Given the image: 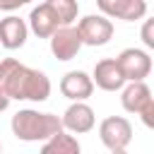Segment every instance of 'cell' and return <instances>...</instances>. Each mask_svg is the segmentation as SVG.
Masks as SVG:
<instances>
[{"instance_id":"cell-1","label":"cell","mask_w":154,"mask_h":154,"mask_svg":"<svg viewBox=\"0 0 154 154\" xmlns=\"http://www.w3.org/2000/svg\"><path fill=\"white\" fill-rule=\"evenodd\" d=\"M0 94L10 101H34L41 103L51 96V79L46 72L19 63L17 58L0 60Z\"/></svg>"},{"instance_id":"cell-2","label":"cell","mask_w":154,"mask_h":154,"mask_svg":"<svg viewBox=\"0 0 154 154\" xmlns=\"http://www.w3.org/2000/svg\"><path fill=\"white\" fill-rule=\"evenodd\" d=\"M12 135L22 142H43L58 130H63V120L55 113H41L34 108H22L12 116Z\"/></svg>"},{"instance_id":"cell-3","label":"cell","mask_w":154,"mask_h":154,"mask_svg":"<svg viewBox=\"0 0 154 154\" xmlns=\"http://www.w3.org/2000/svg\"><path fill=\"white\" fill-rule=\"evenodd\" d=\"M99 140L101 144L113 152V154H120L130 147L132 142V125L128 118L123 116H108L99 123Z\"/></svg>"},{"instance_id":"cell-4","label":"cell","mask_w":154,"mask_h":154,"mask_svg":"<svg viewBox=\"0 0 154 154\" xmlns=\"http://www.w3.org/2000/svg\"><path fill=\"white\" fill-rule=\"evenodd\" d=\"M113 22L106 14H87L77 22V34L82 46H106L113 38Z\"/></svg>"},{"instance_id":"cell-5","label":"cell","mask_w":154,"mask_h":154,"mask_svg":"<svg viewBox=\"0 0 154 154\" xmlns=\"http://www.w3.org/2000/svg\"><path fill=\"white\" fill-rule=\"evenodd\" d=\"M118 65L125 75V82H135V79H147L152 72V58L147 51L142 48H125L118 53Z\"/></svg>"},{"instance_id":"cell-6","label":"cell","mask_w":154,"mask_h":154,"mask_svg":"<svg viewBox=\"0 0 154 154\" xmlns=\"http://www.w3.org/2000/svg\"><path fill=\"white\" fill-rule=\"evenodd\" d=\"M48 41H51V53L58 58V60H72L77 53H79V48H82V38H79V34H77V26H72V24H63V26H58L51 36H48Z\"/></svg>"},{"instance_id":"cell-7","label":"cell","mask_w":154,"mask_h":154,"mask_svg":"<svg viewBox=\"0 0 154 154\" xmlns=\"http://www.w3.org/2000/svg\"><path fill=\"white\" fill-rule=\"evenodd\" d=\"M63 120V128L72 135H84V132H91L94 125H96V116H94V108L84 101H72L65 113L60 116Z\"/></svg>"},{"instance_id":"cell-8","label":"cell","mask_w":154,"mask_h":154,"mask_svg":"<svg viewBox=\"0 0 154 154\" xmlns=\"http://www.w3.org/2000/svg\"><path fill=\"white\" fill-rule=\"evenodd\" d=\"M96 7L108 19L137 22L147 14V0H96Z\"/></svg>"},{"instance_id":"cell-9","label":"cell","mask_w":154,"mask_h":154,"mask_svg":"<svg viewBox=\"0 0 154 154\" xmlns=\"http://www.w3.org/2000/svg\"><path fill=\"white\" fill-rule=\"evenodd\" d=\"M91 82L103 91H120V87L125 84V75L116 58H103L94 65Z\"/></svg>"},{"instance_id":"cell-10","label":"cell","mask_w":154,"mask_h":154,"mask_svg":"<svg viewBox=\"0 0 154 154\" xmlns=\"http://www.w3.org/2000/svg\"><path fill=\"white\" fill-rule=\"evenodd\" d=\"M60 94L70 101H87L94 94V82L91 75H87L84 70H70L63 75L60 79Z\"/></svg>"},{"instance_id":"cell-11","label":"cell","mask_w":154,"mask_h":154,"mask_svg":"<svg viewBox=\"0 0 154 154\" xmlns=\"http://www.w3.org/2000/svg\"><path fill=\"white\" fill-rule=\"evenodd\" d=\"M154 101V96H152V89H149V84L144 82V79H135V82H125L123 87H120V103H123V108L128 111V113H132V116H137L144 106H149Z\"/></svg>"},{"instance_id":"cell-12","label":"cell","mask_w":154,"mask_h":154,"mask_svg":"<svg viewBox=\"0 0 154 154\" xmlns=\"http://www.w3.org/2000/svg\"><path fill=\"white\" fill-rule=\"evenodd\" d=\"M26 36H29V24L22 17L7 14L5 19H0V48L17 51L26 43Z\"/></svg>"},{"instance_id":"cell-13","label":"cell","mask_w":154,"mask_h":154,"mask_svg":"<svg viewBox=\"0 0 154 154\" xmlns=\"http://www.w3.org/2000/svg\"><path fill=\"white\" fill-rule=\"evenodd\" d=\"M29 31H34L38 38H48L58 26H60V22H58V17H55V12L51 10V5L48 2H41V5H36L31 12H29Z\"/></svg>"},{"instance_id":"cell-14","label":"cell","mask_w":154,"mask_h":154,"mask_svg":"<svg viewBox=\"0 0 154 154\" xmlns=\"http://www.w3.org/2000/svg\"><path fill=\"white\" fill-rule=\"evenodd\" d=\"M79 149H82V147H79L77 137L70 135L65 128L41 142V152H43V154H79Z\"/></svg>"},{"instance_id":"cell-15","label":"cell","mask_w":154,"mask_h":154,"mask_svg":"<svg viewBox=\"0 0 154 154\" xmlns=\"http://www.w3.org/2000/svg\"><path fill=\"white\" fill-rule=\"evenodd\" d=\"M46 2H48L51 10L55 12L60 26H63V24H72V22L77 19V14H79V2H77V0H46Z\"/></svg>"},{"instance_id":"cell-16","label":"cell","mask_w":154,"mask_h":154,"mask_svg":"<svg viewBox=\"0 0 154 154\" xmlns=\"http://www.w3.org/2000/svg\"><path fill=\"white\" fill-rule=\"evenodd\" d=\"M142 43L147 48H154V22L152 19H144L142 24Z\"/></svg>"},{"instance_id":"cell-17","label":"cell","mask_w":154,"mask_h":154,"mask_svg":"<svg viewBox=\"0 0 154 154\" xmlns=\"http://www.w3.org/2000/svg\"><path fill=\"white\" fill-rule=\"evenodd\" d=\"M137 116L142 118V123H144L147 128H154V101H152L149 106H144V108H142Z\"/></svg>"},{"instance_id":"cell-18","label":"cell","mask_w":154,"mask_h":154,"mask_svg":"<svg viewBox=\"0 0 154 154\" xmlns=\"http://www.w3.org/2000/svg\"><path fill=\"white\" fill-rule=\"evenodd\" d=\"M31 0H0V10L5 12H12V10H19L22 5H29Z\"/></svg>"},{"instance_id":"cell-19","label":"cell","mask_w":154,"mask_h":154,"mask_svg":"<svg viewBox=\"0 0 154 154\" xmlns=\"http://www.w3.org/2000/svg\"><path fill=\"white\" fill-rule=\"evenodd\" d=\"M7 106H10V99L0 94V113H2V111H7Z\"/></svg>"},{"instance_id":"cell-20","label":"cell","mask_w":154,"mask_h":154,"mask_svg":"<svg viewBox=\"0 0 154 154\" xmlns=\"http://www.w3.org/2000/svg\"><path fill=\"white\" fill-rule=\"evenodd\" d=\"M0 149H2V142H0Z\"/></svg>"}]
</instances>
